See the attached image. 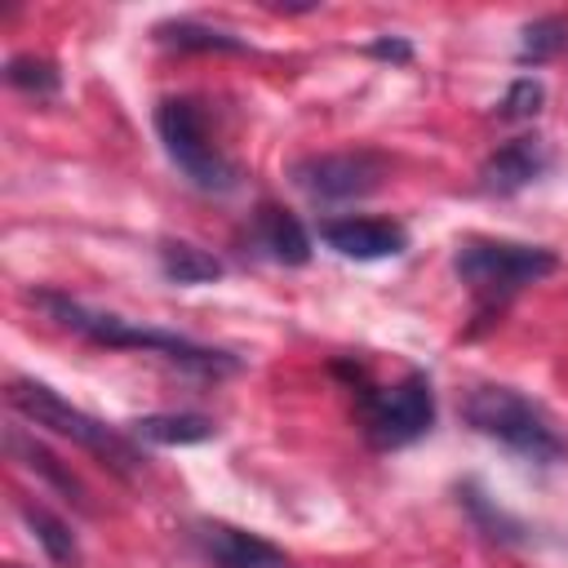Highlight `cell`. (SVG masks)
<instances>
[{"label":"cell","instance_id":"6da1fadb","mask_svg":"<svg viewBox=\"0 0 568 568\" xmlns=\"http://www.w3.org/2000/svg\"><path fill=\"white\" fill-rule=\"evenodd\" d=\"M31 302L40 311H49V320H58L62 328L98 342V346H129V351H151V355H164L182 368H195V373H235L240 359L226 355V351H213V346H200L191 337H178V333H164V328H146V324H133L124 315H111V311H89L84 302L67 297V293H31Z\"/></svg>","mask_w":568,"mask_h":568},{"label":"cell","instance_id":"7a4b0ae2","mask_svg":"<svg viewBox=\"0 0 568 568\" xmlns=\"http://www.w3.org/2000/svg\"><path fill=\"white\" fill-rule=\"evenodd\" d=\"M559 266V257L541 244H519V240H462L453 253V271L457 280L479 297L484 311H497L501 302H510L524 284L546 280Z\"/></svg>","mask_w":568,"mask_h":568},{"label":"cell","instance_id":"3957f363","mask_svg":"<svg viewBox=\"0 0 568 568\" xmlns=\"http://www.w3.org/2000/svg\"><path fill=\"white\" fill-rule=\"evenodd\" d=\"M4 395H9V408H13V413H22L27 422H36V426H44V430H53V435H62V439L89 448L102 466H111V470H120V475H133V470L142 466L138 448H133L120 430H111L106 422L80 413V408L67 404L53 386L31 382V377H13Z\"/></svg>","mask_w":568,"mask_h":568},{"label":"cell","instance_id":"277c9868","mask_svg":"<svg viewBox=\"0 0 568 568\" xmlns=\"http://www.w3.org/2000/svg\"><path fill=\"white\" fill-rule=\"evenodd\" d=\"M462 413H466V422H470L479 435L506 444L510 453H519V457H528V462L550 466V462L564 457V439L555 435L550 417H546L532 399H524L519 390H510V386H475V390L466 395Z\"/></svg>","mask_w":568,"mask_h":568},{"label":"cell","instance_id":"5b68a950","mask_svg":"<svg viewBox=\"0 0 568 568\" xmlns=\"http://www.w3.org/2000/svg\"><path fill=\"white\" fill-rule=\"evenodd\" d=\"M155 133L164 142V155L182 169V178L209 195H222V191H235L240 182V169L213 146L209 138V120L204 111L191 102V98H164L155 106Z\"/></svg>","mask_w":568,"mask_h":568},{"label":"cell","instance_id":"8992f818","mask_svg":"<svg viewBox=\"0 0 568 568\" xmlns=\"http://www.w3.org/2000/svg\"><path fill=\"white\" fill-rule=\"evenodd\" d=\"M364 430L377 448H404L435 426V390L426 373H408L395 386H377L359 395Z\"/></svg>","mask_w":568,"mask_h":568},{"label":"cell","instance_id":"52a82bcc","mask_svg":"<svg viewBox=\"0 0 568 568\" xmlns=\"http://www.w3.org/2000/svg\"><path fill=\"white\" fill-rule=\"evenodd\" d=\"M386 178V160L377 151H328V155H306L293 164L297 191H306L315 204H342L377 191Z\"/></svg>","mask_w":568,"mask_h":568},{"label":"cell","instance_id":"ba28073f","mask_svg":"<svg viewBox=\"0 0 568 568\" xmlns=\"http://www.w3.org/2000/svg\"><path fill=\"white\" fill-rule=\"evenodd\" d=\"M320 235L333 253L355 257V262H377V257H395L408 248V231L390 217H328L320 222Z\"/></svg>","mask_w":568,"mask_h":568},{"label":"cell","instance_id":"9c48e42d","mask_svg":"<svg viewBox=\"0 0 568 568\" xmlns=\"http://www.w3.org/2000/svg\"><path fill=\"white\" fill-rule=\"evenodd\" d=\"M195 541L213 559V568H284L280 546H271L257 532H244L235 524L204 519V524H195Z\"/></svg>","mask_w":568,"mask_h":568},{"label":"cell","instance_id":"30bf717a","mask_svg":"<svg viewBox=\"0 0 568 568\" xmlns=\"http://www.w3.org/2000/svg\"><path fill=\"white\" fill-rule=\"evenodd\" d=\"M546 164H550V151H546L541 138H515V142L497 146V151L484 160L479 186H484L488 195H515V191H524L528 182H537V178L546 173Z\"/></svg>","mask_w":568,"mask_h":568},{"label":"cell","instance_id":"8fae6325","mask_svg":"<svg viewBox=\"0 0 568 568\" xmlns=\"http://www.w3.org/2000/svg\"><path fill=\"white\" fill-rule=\"evenodd\" d=\"M248 240H253V248H257L262 257H271V262H280V266H302V262H311V240H306L302 222H297L288 209H280V204H257L253 226H248Z\"/></svg>","mask_w":568,"mask_h":568},{"label":"cell","instance_id":"7c38bea8","mask_svg":"<svg viewBox=\"0 0 568 568\" xmlns=\"http://www.w3.org/2000/svg\"><path fill=\"white\" fill-rule=\"evenodd\" d=\"M133 435L146 439V444L173 448V444H204V439L217 435V426L200 413H146V417L133 422Z\"/></svg>","mask_w":568,"mask_h":568},{"label":"cell","instance_id":"4fadbf2b","mask_svg":"<svg viewBox=\"0 0 568 568\" xmlns=\"http://www.w3.org/2000/svg\"><path fill=\"white\" fill-rule=\"evenodd\" d=\"M155 40L169 44V49H182V53H244V40H235L231 31L191 22V18L160 22V27H155Z\"/></svg>","mask_w":568,"mask_h":568},{"label":"cell","instance_id":"5bb4252c","mask_svg":"<svg viewBox=\"0 0 568 568\" xmlns=\"http://www.w3.org/2000/svg\"><path fill=\"white\" fill-rule=\"evenodd\" d=\"M160 271L173 284H213V280H222L226 266L213 253H204V248H195L186 240H164L160 244Z\"/></svg>","mask_w":568,"mask_h":568},{"label":"cell","instance_id":"9a60e30c","mask_svg":"<svg viewBox=\"0 0 568 568\" xmlns=\"http://www.w3.org/2000/svg\"><path fill=\"white\" fill-rule=\"evenodd\" d=\"M4 444H9V453H13V457H22V466H27V470L44 475V479H49V484H53L58 493H67V501H75L80 510H89V501H84V488H80V479H75L71 470H62V466H58V457H53L49 448H40L36 439H27L22 430H9V439H4Z\"/></svg>","mask_w":568,"mask_h":568},{"label":"cell","instance_id":"2e32d148","mask_svg":"<svg viewBox=\"0 0 568 568\" xmlns=\"http://www.w3.org/2000/svg\"><path fill=\"white\" fill-rule=\"evenodd\" d=\"M568 49V22L564 18H537L524 27V40H519V62L524 67H541L550 58H559Z\"/></svg>","mask_w":568,"mask_h":568},{"label":"cell","instance_id":"e0dca14e","mask_svg":"<svg viewBox=\"0 0 568 568\" xmlns=\"http://www.w3.org/2000/svg\"><path fill=\"white\" fill-rule=\"evenodd\" d=\"M22 519L31 524L36 541L44 546V555H49V559H58V564L75 559V537H71V528H67L53 510H44V506H36V501H22Z\"/></svg>","mask_w":568,"mask_h":568},{"label":"cell","instance_id":"ac0fdd59","mask_svg":"<svg viewBox=\"0 0 568 568\" xmlns=\"http://www.w3.org/2000/svg\"><path fill=\"white\" fill-rule=\"evenodd\" d=\"M4 80L22 93H36V98H53L58 93V67L49 58H36V53H18L9 58L4 67Z\"/></svg>","mask_w":568,"mask_h":568},{"label":"cell","instance_id":"d6986e66","mask_svg":"<svg viewBox=\"0 0 568 568\" xmlns=\"http://www.w3.org/2000/svg\"><path fill=\"white\" fill-rule=\"evenodd\" d=\"M462 501L470 506V515L479 519V528H484L488 537H501V541H519V524H515L510 515H501L497 506H488V497H484L475 484H462Z\"/></svg>","mask_w":568,"mask_h":568},{"label":"cell","instance_id":"ffe728a7","mask_svg":"<svg viewBox=\"0 0 568 568\" xmlns=\"http://www.w3.org/2000/svg\"><path fill=\"white\" fill-rule=\"evenodd\" d=\"M541 102H546L541 80L519 75V80L506 89V98H501V120H532V115L541 111Z\"/></svg>","mask_w":568,"mask_h":568},{"label":"cell","instance_id":"44dd1931","mask_svg":"<svg viewBox=\"0 0 568 568\" xmlns=\"http://www.w3.org/2000/svg\"><path fill=\"white\" fill-rule=\"evenodd\" d=\"M368 53L382 58V62H408V58H413V44L399 40V36H377V40L368 44Z\"/></svg>","mask_w":568,"mask_h":568}]
</instances>
